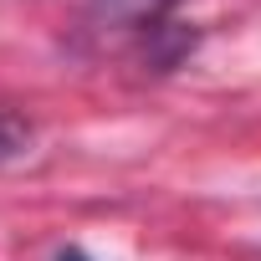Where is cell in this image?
<instances>
[{"label": "cell", "mask_w": 261, "mask_h": 261, "mask_svg": "<svg viewBox=\"0 0 261 261\" xmlns=\"http://www.w3.org/2000/svg\"><path fill=\"white\" fill-rule=\"evenodd\" d=\"M57 261H87V251H77V246H72V251H62Z\"/></svg>", "instance_id": "3957f363"}, {"label": "cell", "mask_w": 261, "mask_h": 261, "mask_svg": "<svg viewBox=\"0 0 261 261\" xmlns=\"http://www.w3.org/2000/svg\"><path fill=\"white\" fill-rule=\"evenodd\" d=\"M174 0H87V16L97 26H154Z\"/></svg>", "instance_id": "6da1fadb"}, {"label": "cell", "mask_w": 261, "mask_h": 261, "mask_svg": "<svg viewBox=\"0 0 261 261\" xmlns=\"http://www.w3.org/2000/svg\"><path fill=\"white\" fill-rule=\"evenodd\" d=\"M31 149V123L16 113H0V164H11Z\"/></svg>", "instance_id": "7a4b0ae2"}]
</instances>
